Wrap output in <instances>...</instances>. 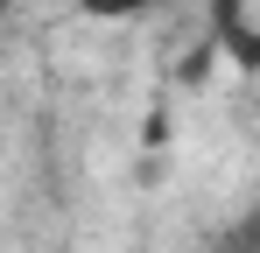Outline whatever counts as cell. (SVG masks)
Returning a JSON list of instances; mask_svg holds the SVG:
<instances>
[{"label":"cell","instance_id":"3957f363","mask_svg":"<svg viewBox=\"0 0 260 253\" xmlns=\"http://www.w3.org/2000/svg\"><path fill=\"white\" fill-rule=\"evenodd\" d=\"M78 7H85L91 21H127V14H141L148 0H78Z\"/></svg>","mask_w":260,"mask_h":253},{"label":"cell","instance_id":"6da1fadb","mask_svg":"<svg viewBox=\"0 0 260 253\" xmlns=\"http://www.w3.org/2000/svg\"><path fill=\"white\" fill-rule=\"evenodd\" d=\"M211 14H218V49L239 64V71H260V36L246 28V14H239V0H211Z\"/></svg>","mask_w":260,"mask_h":253},{"label":"cell","instance_id":"7a4b0ae2","mask_svg":"<svg viewBox=\"0 0 260 253\" xmlns=\"http://www.w3.org/2000/svg\"><path fill=\"white\" fill-rule=\"evenodd\" d=\"M218 253H260V204L239 218V225H225L218 232Z\"/></svg>","mask_w":260,"mask_h":253}]
</instances>
